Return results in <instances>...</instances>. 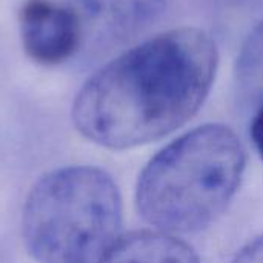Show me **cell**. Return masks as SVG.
Here are the masks:
<instances>
[{"label": "cell", "instance_id": "1", "mask_svg": "<svg viewBox=\"0 0 263 263\" xmlns=\"http://www.w3.org/2000/svg\"><path fill=\"white\" fill-rule=\"evenodd\" d=\"M213 39L196 28L159 34L89 77L72 103V122L88 140L128 149L185 125L203 105L217 69Z\"/></svg>", "mask_w": 263, "mask_h": 263}, {"label": "cell", "instance_id": "2", "mask_svg": "<svg viewBox=\"0 0 263 263\" xmlns=\"http://www.w3.org/2000/svg\"><path fill=\"white\" fill-rule=\"evenodd\" d=\"M247 165L240 139L223 125L199 126L157 153L139 176L140 216L157 230L197 233L236 196Z\"/></svg>", "mask_w": 263, "mask_h": 263}, {"label": "cell", "instance_id": "3", "mask_svg": "<svg viewBox=\"0 0 263 263\" xmlns=\"http://www.w3.org/2000/svg\"><path fill=\"white\" fill-rule=\"evenodd\" d=\"M122 199L117 185L94 166L45 174L29 191L22 234L37 263H99L119 239Z\"/></svg>", "mask_w": 263, "mask_h": 263}, {"label": "cell", "instance_id": "4", "mask_svg": "<svg viewBox=\"0 0 263 263\" xmlns=\"http://www.w3.org/2000/svg\"><path fill=\"white\" fill-rule=\"evenodd\" d=\"M18 26L26 55L39 65H59L83 43L76 9L54 0H26L18 12Z\"/></svg>", "mask_w": 263, "mask_h": 263}, {"label": "cell", "instance_id": "5", "mask_svg": "<svg viewBox=\"0 0 263 263\" xmlns=\"http://www.w3.org/2000/svg\"><path fill=\"white\" fill-rule=\"evenodd\" d=\"M166 0H74L83 39L97 43L125 42L148 28L163 12Z\"/></svg>", "mask_w": 263, "mask_h": 263}, {"label": "cell", "instance_id": "6", "mask_svg": "<svg viewBox=\"0 0 263 263\" xmlns=\"http://www.w3.org/2000/svg\"><path fill=\"white\" fill-rule=\"evenodd\" d=\"M99 263H200V259L173 234L137 231L119 237Z\"/></svg>", "mask_w": 263, "mask_h": 263}, {"label": "cell", "instance_id": "7", "mask_svg": "<svg viewBox=\"0 0 263 263\" xmlns=\"http://www.w3.org/2000/svg\"><path fill=\"white\" fill-rule=\"evenodd\" d=\"M240 83L253 89H263V22L245 42L237 59Z\"/></svg>", "mask_w": 263, "mask_h": 263}, {"label": "cell", "instance_id": "8", "mask_svg": "<svg viewBox=\"0 0 263 263\" xmlns=\"http://www.w3.org/2000/svg\"><path fill=\"white\" fill-rule=\"evenodd\" d=\"M233 263H263V236L242 248Z\"/></svg>", "mask_w": 263, "mask_h": 263}, {"label": "cell", "instance_id": "9", "mask_svg": "<svg viewBox=\"0 0 263 263\" xmlns=\"http://www.w3.org/2000/svg\"><path fill=\"white\" fill-rule=\"evenodd\" d=\"M251 137L254 142V146L259 153V156L262 157L263 160V102L262 105L259 106L253 123H251Z\"/></svg>", "mask_w": 263, "mask_h": 263}]
</instances>
